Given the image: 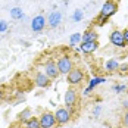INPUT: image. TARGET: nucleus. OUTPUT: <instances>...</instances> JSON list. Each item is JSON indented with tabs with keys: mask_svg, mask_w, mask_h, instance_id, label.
<instances>
[{
	"mask_svg": "<svg viewBox=\"0 0 128 128\" xmlns=\"http://www.w3.org/2000/svg\"><path fill=\"white\" fill-rule=\"evenodd\" d=\"M84 71L81 69V68H74L68 75H66V82L69 84V86H72V87H75V86H80L82 81H84Z\"/></svg>",
	"mask_w": 128,
	"mask_h": 128,
	"instance_id": "2",
	"label": "nucleus"
},
{
	"mask_svg": "<svg viewBox=\"0 0 128 128\" xmlns=\"http://www.w3.org/2000/svg\"><path fill=\"white\" fill-rule=\"evenodd\" d=\"M40 125L41 128H53L56 125V118H54V114H52L49 110H46V112H43L41 115H40Z\"/></svg>",
	"mask_w": 128,
	"mask_h": 128,
	"instance_id": "6",
	"label": "nucleus"
},
{
	"mask_svg": "<svg viewBox=\"0 0 128 128\" xmlns=\"http://www.w3.org/2000/svg\"><path fill=\"white\" fill-rule=\"evenodd\" d=\"M54 118H56V124L59 125H66L71 118H72V114L69 112L68 108H58L56 112H54Z\"/></svg>",
	"mask_w": 128,
	"mask_h": 128,
	"instance_id": "3",
	"label": "nucleus"
},
{
	"mask_svg": "<svg viewBox=\"0 0 128 128\" xmlns=\"http://www.w3.org/2000/svg\"><path fill=\"white\" fill-rule=\"evenodd\" d=\"M106 21H108V18H104V16H102V15H100V13H99V16H97V18H96V22H97V24H99V25H103V24H104V22H106Z\"/></svg>",
	"mask_w": 128,
	"mask_h": 128,
	"instance_id": "24",
	"label": "nucleus"
},
{
	"mask_svg": "<svg viewBox=\"0 0 128 128\" xmlns=\"http://www.w3.org/2000/svg\"><path fill=\"white\" fill-rule=\"evenodd\" d=\"M82 18H84V12H82L81 9H77V10H74V13H72V19H74L75 22H80Z\"/></svg>",
	"mask_w": 128,
	"mask_h": 128,
	"instance_id": "20",
	"label": "nucleus"
},
{
	"mask_svg": "<svg viewBox=\"0 0 128 128\" xmlns=\"http://www.w3.org/2000/svg\"><path fill=\"white\" fill-rule=\"evenodd\" d=\"M10 16L13 19H22L24 18V10L21 8H12L10 9Z\"/></svg>",
	"mask_w": 128,
	"mask_h": 128,
	"instance_id": "19",
	"label": "nucleus"
},
{
	"mask_svg": "<svg viewBox=\"0 0 128 128\" xmlns=\"http://www.w3.org/2000/svg\"><path fill=\"white\" fill-rule=\"evenodd\" d=\"M100 110H102V106H100V104H96V106H94V109H93V116H96V118H97V116L100 115Z\"/></svg>",
	"mask_w": 128,
	"mask_h": 128,
	"instance_id": "23",
	"label": "nucleus"
},
{
	"mask_svg": "<svg viewBox=\"0 0 128 128\" xmlns=\"http://www.w3.org/2000/svg\"><path fill=\"white\" fill-rule=\"evenodd\" d=\"M62 128H64V127H62Z\"/></svg>",
	"mask_w": 128,
	"mask_h": 128,
	"instance_id": "30",
	"label": "nucleus"
},
{
	"mask_svg": "<svg viewBox=\"0 0 128 128\" xmlns=\"http://www.w3.org/2000/svg\"><path fill=\"white\" fill-rule=\"evenodd\" d=\"M81 41H82V34L81 32H74L69 37V44L71 46H78V44H81Z\"/></svg>",
	"mask_w": 128,
	"mask_h": 128,
	"instance_id": "18",
	"label": "nucleus"
},
{
	"mask_svg": "<svg viewBox=\"0 0 128 128\" xmlns=\"http://www.w3.org/2000/svg\"><path fill=\"white\" fill-rule=\"evenodd\" d=\"M24 125H25V128H41V125H40V119L37 118V116L30 118L26 122H24Z\"/></svg>",
	"mask_w": 128,
	"mask_h": 128,
	"instance_id": "17",
	"label": "nucleus"
},
{
	"mask_svg": "<svg viewBox=\"0 0 128 128\" xmlns=\"http://www.w3.org/2000/svg\"><path fill=\"white\" fill-rule=\"evenodd\" d=\"M112 90L116 91V93H124V91L127 90V86H125V84H115V86L112 87Z\"/></svg>",
	"mask_w": 128,
	"mask_h": 128,
	"instance_id": "21",
	"label": "nucleus"
},
{
	"mask_svg": "<svg viewBox=\"0 0 128 128\" xmlns=\"http://www.w3.org/2000/svg\"><path fill=\"white\" fill-rule=\"evenodd\" d=\"M119 62L116 60V59H108L106 62H104V69L108 71V72H115L119 69Z\"/></svg>",
	"mask_w": 128,
	"mask_h": 128,
	"instance_id": "14",
	"label": "nucleus"
},
{
	"mask_svg": "<svg viewBox=\"0 0 128 128\" xmlns=\"http://www.w3.org/2000/svg\"><path fill=\"white\" fill-rule=\"evenodd\" d=\"M44 74L50 78V80H56V78L60 75L59 71H58V65H56L54 60L49 59V60L44 64Z\"/></svg>",
	"mask_w": 128,
	"mask_h": 128,
	"instance_id": "7",
	"label": "nucleus"
},
{
	"mask_svg": "<svg viewBox=\"0 0 128 128\" xmlns=\"http://www.w3.org/2000/svg\"><path fill=\"white\" fill-rule=\"evenodd\" d=\"M122 124L125 127H128V110H125V114L122 115Z\"/></svg>",
	"mask_w": 128,
	"mask_h": 128,
	"instance_id": "25",
	"label": "nucleus"
},
{
	"mask_svg": "<svg viewBox=\"0 0 128 128\" xmlns=\"http://www.w3.org/2000/svg\"><path fill=\"white\" fill-rule=\"evenodd\" d=\"M99 49V43L97 41H81L78 50L86 53V54H90V53H94V52Z\"/></svg>",
	"mask_w": 128,
	"mask_h": 128,
	"instance_id": "10",
	"label": "nucleus"
},
{
	"mask_svg": "<svg viewBox=\"0 0 128 128\" xmlns=\"http://www.w3.org/2000/svg\"><path fill=\"white\" fill-rule=\"evenodd\" d=\"M104 81H106V78H103V77H93L91 80H90V82H88V87L84 90L82 94H84V96H88L91 90H94L99 84H102V82H104Z\"/></svg>",
	"mask_w": 128,
	"mask_h": 128,
	"instance_id": "13",
	"label": "nucleus"
},
{
	"mask_svg": "<svg viewBox=\"0 0 128 128\" xmlns=\"http://www.w3.org/2000/svg\"><path fill=\"white\" fill-rule=\"evenodd\" d=\"M118 10V3H116L115 0H106L104 3H103L102 9H100V15L104 16V18H110V16H114Z\"/></svg>",
	"mask_w": 128,
	"mask_h": 128,
	"instance_id": "4",
	"label": "nucleus"
},
{
	"mask_svg": "<svg viewBox=\"0 0 128 128\" xmlns=\"http://www.w3.org/2000/svg\"><path fill=\"white\" fill-rule=\"evenodd\" d=\"M119 72H128V64H122L119 65V69H118Z\"/></svg>",
	"mask_w": 128,
	"mask_h": 128,
	"instance_id": "26",
	"label": "nucleus"
},
{
	"mask_svg": "<svg viewBox=\"0 0 128 128\" xmlns=\"http://www.w3.org/2000/svg\"><path fill=\"white\" fill-rule=\"evenodd\" d=\"M4 100V90L3 88H0V103Z\"/></svg>",
	"mask_w": 128,
	"mask_h": 128,
	"instance_id": "28",
	"label": "nucleus"
},
{
	"mask_svg": "<svg viewBox=\"0 0 128 128\" xmlns=\"http://www.w3.org/2000/svg\"><path fill=\"white\" fill-rule=\"evenodd\" d=\"M8 28H9L8 22H6V21H3V19H0V32H4V31H8Z\"/></svg>",
	"mask_w": 128,
	"mask_h": 128,
	"instance_id": "22",
	"label": "nucleus"
},
{
	"mask_svg": "<svg viewBox=\"0 0 128 128\" xmlns=\"http://www.w3.org/2000/svg\"><path fill=\"white\" fill-rule=\"evenodd\" d=\"M99 34L94 30H87L86 32H82V41H97Z\"/></svg>",
	"mask_w": 128,
	"mask_h": 128,
	"instance_id": "16",
	"label": "nucleus"
},
{
	"mask_svg": "<svg viewBox=\"0 0 128 128\" xmlns=\"http://www.w3.org/2000/svg\"><path fill=\"white\" fill-rule=\"evenodd\" d=\"M58 71H59V74L60 75H68L75 66H74V62H72V59H71V56H68V54H64V56H60L59 59H58Z\"/></svg>",
	"mask_w": 128,
	"mask_h": 128,
	"instance_id": "1",
	"label": "nucleus"
},
{
	"mask_svg": "<svg viewBox=\"0 0 128 128\" xmlns=\"http://www.w3.org/2000/svg\"><path fill=\"white\" fill-rule=\"evenodd\" d=\"M49 82H50V78L47 77L44 72H37V74H36V77H34V84H36L37 87L44 88V87L49 86Z\"/></svg>",
	"mask_w": 128,
	"mask_h": 128,
	"instance_id": "12",
	"label": "nucleus"
},
{
	"mask_svg": "<svg viewBox=\"0 0 128 128\" xmlns=\"http://www.w3.org/2000/svg\"><path fill=\"white\" fill-rule=\"evenodd\" d=\"M77 100H78L77 91L74 88L66 90V93H65V96H64V102L66 104V108H74L77 104Z\"/></svg>",
	"mask_w": 128,
	"mask_h": 128,
	"instance_id": "8",
	"label": "nucleus"
},
{
	"mask_svg": "<svg viewBox=\"0 0 128 128\" xmlns=\"http://www.w3.org/2000/svg\"><path fill=\"white\" fill-rule=\"evenodd\" d=\"M30 118H32V110H31L30 108H25L24 110H21V112L18 114V121H19V122H26Z\"/></svg>",
	"mask_w": 128,
	"mask_h": 128,
	"instance_id": "15",
	"label": "nucleus"
},
{
	"mask_svg": "<svg viewBox=\"0 0 128 128\" xmlns=\"http://www.w3.org/2000/svg\"><path fill=\"white\" fill-rule=\"evenodd\" d=\"M46 21H47V25L50 26V28H56L62 22V13L59 12V10H52Z\"/></svg>",
	"mask_w": 128,
	"mask_h": 128,
	"instance_id": "11",
	"label": "nucleus"
},
{
	"mask_svg": "<svg viewBox=\"0 0 128 128\" xmlns=\"http://www.w3.org/2000/svg\"><path fill=\"white\" fill-rule=\"evenodd\" d=\"M122 106H124V108H125V109L128 110V99H125V100H122Z\"/></svg>",
	"mask_w": 128,
	"mask_h": 128,
	"instance_id": "29",
	"label": "nucleus"
},
{
	"mask_svg": "<svg viewBox=\"0 0 128 128\" xmlns=\"http://www.w3.org/2000/svg\"><path fill=\"white\" fill-rule=\"evenodd\" d=\"M122 34H124V41H125V44L128 46V28L125 31H122Z\"/></svg>",
	"mask_w": 128,
	"mask_h": 128,
	"instance_id": "27",
	"label": "nucleus"
},
{
	"mask_svg": "<svg viewBox=\"0 0 128 128\" xmlns=\"http://www.w3.org/2000/svg\"><path fill=\"white\" fill-rule=\"evenodd\" d=\"M46 24H47L46 18H44L43 15H37V16H34V19L31 21V30H32L34 32H40V31L44 30Z\"/></svg>",
	"mask_w": 128,
	"mask_h": 128,
	"instance_id": "9",
	"label": "nucleus"
},
{
	"mask_svg": "<svg viewBox=\"0 0 128 128\" xmlns=\"http://www.w3.org/2000/svg\"><path fill=\"white\" fill-rule=\"evenodd\" d=\"M109 41H110L112 46L119 47V49L127 47V44H125V41H124V34H122V31H119V30H115V31H112V32L109 34Z\"/></svg>",
	"mask_w": 128,
	"mask_h": 128,
	"instance_id": "5",
	"label": "nucleus"
}]
</instances>
